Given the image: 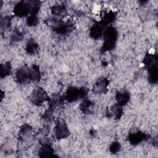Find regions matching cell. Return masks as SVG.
Returning a JSON list of instances; mask_svg holds the SVG:
<instances>
[{
  "mask_svg": "<svg viewBox=\"0 0 158 158\" xmlns=\"http://www.w3.org/2000/svg\"><path fill=\"white\" fill-rule=\"evenodd\" d=\"M47 98L46 91L41 88H36L33 90L30 94L31 101L37 106H41L45 102Z\"/></svg>",
  "mask_w": 158,
  "mask_h": 158,
  "instance_id": "cell-1",
  "label": "cell"
},
{
  "mask_svg": "<svg viewBox=\"0 0 158 158\" xmlns=\"http://www.w3.org/2000/svg\"><path fill=\"white\" fill-rule=\"evenodd\" d=\"M14 13L19 17L26 15L28 12L31 11V5L27 2L23 1L15 4L14 8Z\"/></svg>",
  "mask_w": 158,
  "mask_h": 158,
  "instance_id": "cell-2",
  "label": "cell"
},
{
  "mask_svg": "<svg viewBox=\"0 0 158 158\" xmlns=\"http://www.w3.org/2000/svg\"><path fill=\"white\" fill-rule=\"evenodd\" d=\"M54 134L58 139H64L69 135V130L64 123H60L55 127Z\"/></svg>",
  "mask_w": 158,
  "mask_h": 158,
  "instance_id": "cell-3",
  "label": "cell"
},
{
  "mask_svg": "<svg viewBox=\"0 0 158 158\" xmlns=\"http://www.w3.org/2000/svg\"><path fill=\"white\" fill-rule=\"evenodd\" d=\"M109 85V81L106 78L101 77L98 80L95 85H94V94H100L104 93V91L107 89V86Z\"/></svg>",
  "mask_w": 158,
  "mask_h": 158,
  "instance_id": "cell-4",
  "label": "cell"
},
{
  "mask_svg": "<svg viewBox=\"0 0 158 158\" xmlns=\"http://www.w3.org/2000/svg\"><path fill=\"white\" fill-rule=\"evenodd\" d=\"M144 134L142 132L135 131L129 135V141L131 144H136L144 139Z\"/></svg>",
  "mask_w": 158,
  "mask_h": 158,
  "instance_id": "cell-5",
  "label": "cell"
},
{
  "mask_svg": "<svg viewBox=\"0 0 158 158\" xmlns=\"http://www.w3.org/2000/svg\"><path fill=\"white\" fill-rule=\"evenodd\" d=\"M115 98L119 105H124L128 102L130 99V95L127 91H122L117 93Z\"/></svg>",
  "mask_w": 158,
  "mask_h": 158,
  "instance_id": "cell-6",
  "label": "cell"
},
{
  "mask_svg": "<svg viewBox=\"0 0 158 158\" xmlns=\"http://www.w3.org/2000/svg\"><path fill=\"white\" fill-rule=\"evenodd\" d=\"M25 50L29 55H35L38 50V45L35 41L30 40L27 44Z\"/></svg>",
  "mask_w": 158,
  "mask_h": 158,
  "instance_id": "cell-7",
  "label": "cell"
},
{
  "mask_svg": "<svg viewBox=\"0 0 158 158\" xmlns=\"http://www.w3.org/2000/svg\"><path fill=\"white\" fill-rule=\"evenodd\" d=\"M102 33V29L100 25L98 24L94 25L92 28H91L90 35L91 36L95 39L99 38Z\"/></svg>",
  "mask_w": 158,
  "mask_h": 158,
  "instance_id": "cell-8",
  "label": "cell"
},
{
  "mask_svg": "<svg viewBox=\"0 0 158 158\" xmlns=\"http://www.w3.org/2000/svg\"><path fill=\"white\" fill-rule=\"evenodd\" d=\"M12 69V64L9 62H5L4 64H1V77L6 78L10 73Z\"/></svg>",
  "mask_w": 158,
  "mask_h": 158,
  "instance_id": "cell-9",
  "label": "cell"
},
{
  "mask_svg": "<svg viewBox=\"0 0 158 158\" xmlns=\"http://www.w3.org/2000/svg\"><path fill=\"white\" fill-rule=\"evenodd\" d=\"M51 11L54 15H62L63 13L65 14L66 9L64 6L62 4L54 5L51 8Z\"/></svg>",
  "mask_w": 158,
  "mask_h": 158,
  "instance_id": "cell-10",
  "label": "cell"
},
{
  "mask_svg": "<svg viewBox=\"0 0 158 158\" xmlns=\"http://www.w3.org/2000/svg\"><path fill=\"white\" fill-rule=\"evenodd\" d=\"M39 152L41 154H43L42 156H49L53 152V150H52V148L49 145L46 144H44L40 149Z\"/></svg>",
  "mask_w": 158,
  "mask_h": 158,
  "instance_id": "cell-11",
  "label": "cell"
},
{
  "mask_svg": "<svg viewBox=\"0 0 158 158\" xmlns=\"http://www.w3.org/2000/svg\"><path fill=\"white\" fill-rule=\"evenodd\" d=\"M122 108L120 107V106L114 105L112 107L111 110V114L113 117H114L115 118H118L122 115Z\"/></svg>",
  "mask_w": 158,
  "mask_h": 158,
  "instance_id": "cell-12",
  "label": "cell"
},
{
  "mask_svg": "<svg viewBox=\"0 0 158 158\" xmlns=\"http://www.w3.org/2000/svg\"><path fill=\"white\" fill-rule=\"evenodd\" d=\"M38 20V18L35 15H33L28 18L27 23L30 26H34L37 24Z\"/></svg>",
  "mask_w": 158,
  "mask_h": 158,
  "instance_id": "cell-13",
  "label": "cell"
},
{
  "mask_svg": "<svg viewBox=\"0 0 158 158\" xmlns=\"http://www.w3.org/2000/svg\"><path fill=\"white\" fill-rule=\"evenodd\" d=\"M120 149V145L118 142H114L110 146V151L112 153H116L117 152L119 151Z\"/></svg>",
  "mask_w": 158,
  "mask_h": 158,
  "instance_id": "cell-14",
  "label": "cell"
}]
</instances>
